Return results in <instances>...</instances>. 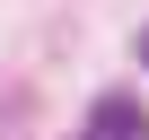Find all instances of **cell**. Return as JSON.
Segmentation results:
<instances>
[{
	"mask_svg": "<svg viewBox=\"0 0 149 140\" xmlns=\"http://www.w3.org/2000/svg\"><path fill=\"white\" fill-rule=\"evenodd\" d=\"M79 140H149V114H140L132 96H97V114H88Z\"/></svg>",
	"mask_w": 149,
	"mask_h": 140,
	"instance_id": "1",
	"label": "cell"
},
{
	"mask_svg": "<svg viewBox=\"0 0 149 140\" xmlns=\"http://www.w3.org/2000/svg\"><path fill=\"white\" fill-rule=\"evenodd\" d=\"M132 53H140V70H149V26H140V44H132Z\"/></svg>",
	"mask_w": 149,
	"mask_h": 140,
	"instance_id": "2",
	"label": "cell"
}]
</instances>
